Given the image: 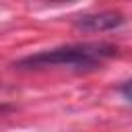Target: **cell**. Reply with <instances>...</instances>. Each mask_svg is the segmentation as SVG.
I'll list each match as a JSON object with an SVG mask.
<instances>
[{
    "label": "cell",
    "instance_id": "obj_1",
    "mask_svg": "<svg viewBox=\"0 0 132 132\" xmlns=\"http://www.w3.org/2000/svg\"><path fill=\"white\" fill-rule=\"evenodd\" d=\"M116 52L118 47L111 43H76V45H64V47L31 54L14 62V68H21V70H39V68H52V66L93 68L103 60L111 58Z\"/></svg>",
    "mask_w": 132,
    "mask_h": 132
},
{
    "label": "cell",
    "instance_id": "obj_2",
    "mask_svg": "<svg viewBox=\"0 0 132 132\" xmlns=\"http://www.w3.org/2000/svg\"><path fill=\"white\" fill-rule=\"evenodd\" d=\"M124 23V14L116 12V10H103V12H93V14H82L74 21V25L82 31L89 33H103V31H111L118 29Z\"/></svg>",
    "mask_w": 132,
    "mask_h": 132
},
{
    "label": "cell",
    "instance_id": "obj_3",
    "mask_svg": "<svg viewBox=\"0 0 132 132\" xmlns=\"http://www.w3.org/2000/svg\"><path fill=\"white\" fill-rule=\"evenodd\" d=\"M120 93H122V97H124L126 101H130V103H132V78H130V80H126V82L120 87Z\"/></svg>",
    "mask_w": 132,
    "mask_h": 132
}]
</instances>
